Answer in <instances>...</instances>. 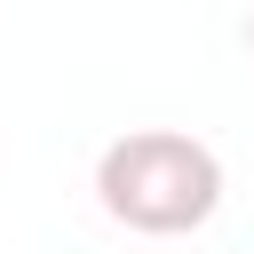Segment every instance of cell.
<instances>
[{
	"label": "cell",
	"mask_w": 254,
	"mask_h": 254,
	"mask_svg": "<svg viewBox=\"0 0 254 254\" xmlns=\"http://www.w3.org/2000/svg\"><path fill=\"white\" fill-rule=\"evenodd\" d=\"M95 198L119 230L183 238L222 206V159L183 127H127L95 159Z\"/></svg>",
	"instance_id": "cell-1"
},
{
	"label": "cell",
	"mask_w": 254,
	"mask_h": 254,
	"mask_svg": "<svg viewBox=\"0 0 254 254\" xmlns=\"http://www.w3.org/2000/svg\"><path fill=\"white\" fill-rule=\"evenodd\" d=\"M246 48H254V16H246Z\"/></svg>",
	"instance_id": "cell-2"
}]
</instances>
